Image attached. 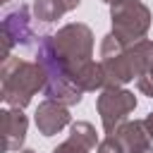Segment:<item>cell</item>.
<instances>
[{
  "label": "cell",
  "instance_id": "9",
  "mask_svg": "<svg viewBox=\"0 0 153 153\" xmlns=\"http://www.w3.org/2000/svg\"><path fill=\"white\" fill-rule=\"evenodd\" d=\"M33 122H36V127H38V131L43 136H55L57 131H62L65 127H69L72 115H69L67 105L45 98L43 103H38L36 115H33Z\"/></svg>",
  "mask_w": 153,
  "mask_h": 153
},
{
  "label": "cell",
  "instance_id": "4",
  "mask_svg": "<svg viewBox=\"0 0 153 153\" xmlns=\"http://www.w3.org/2000/svg\"><path fill=\"white\" fill-rule=\"evenodd\" d=\"M151 10L141 0H120L110 5V22H112V36L122 45H134L146 38L151 29Z\"/></svg>",
  "mask_w": 153,
  "mask_h": 153
},
{
  "label": "cell",
  "instance_id": "13",
  "mask_svg": "<svg viewBox=\"0 0 153 153\" xmlns=\"http://www.w3.org/2000/svg\"><path fill=\"white\" fill-rule=\"evenodd\" d=\"M69 139L79 141L86 148H98V143H100L98 141V134H96V127L91 122H74L69 127Z\"/></svg>",
  "mask_w": 153,
  "mask_h": 153
},
{
  "label": "cell",
  "instance_id": "1",
  "mask_svg": "<svg viewBox=\"0 0 153 153\" xmlns=\"http://www.w3.org/2000/svg\"><path fill=\"white\" fill-rule=\"evenodd\" d=\"M50 36H53V45H55L62 65L67 67L74 84L84 93L96 91V88H105L103 67H100V62L93 60V31L86 24L72 22Z\"/></svg>",
  "mask_w": 153,
  "mask_h": 153
},
{
  "label": "cell",
  "instance_id": "14",
  "mask_svg": "<svg viewBox=\"0 0 153 153\" xmlns=\"http://www.w3.org/2000/svg\"><path fill=\"white\" fill-rule=\"evenodd\" d=\"M96 153H127V151H124V146L120 143V139H117L115 134H110V136H105V139L98 143Z\"/></svg>",
  "mask_w": 153,
  "mask_h": 153
},
{
  "label": "cell",
  "instance_id": "10",
  "mask_svg": "<svg viewBox=\"0 0 153 153\" xmlns=\"http://www.w3.org/2000/svg\"><path fill=\"white\" fill-rule=\"evenodd\" d=\"M29 120L19 108H7L0 112V136H2V151H19L26 139Z\"/></svg>",
  "mask_w": 153,
  "mask_h": 153
},
{
  "label": "cell",
  "instance_id": "18",
  "mask_svg": "<svg viewBox=\"0 0 153 153\" xmlns=\"http://www.w3.org/2000/svg\"><path fill=\"white\" fill-rule=\"evenodd\" d=\"M134 153H153V146H143V148H139V151H134Z\"/></svg>",
  "mask_w": 153,
  "mask_h": 153
},
{
  "label": "cell",
  "instance_id": "17",
  "mask_svg": "<svg viewBox=\"0 0 153 153\" xmlns=\"http://www.w3.org/2000/svg\"><path fill=\"white\" fill-rule=\"evenodd\" d=\"M79 2H81V0H65V5H67V10H69V12H72V10H76V7H79Z\"/></svg>",
  "mask_w": 153,
  "mask_h": 153
},
{
  "label": "cell",
  "instance_id": "11",
  "mask_svg": "<svg viewBox=\"0 0 153 153\" xmlns=\"http://www.w3.org/2000/svg\"><path fill=\"white\" fill-rule=\"evenodd\" d=\"M115 136L120 139V143L124 146L127 153H134V151H139L143 146H151V134H148L143 120H127L115 131Z\"/></svg>",
  "mask_w": 153,
  "mask_h": 153
},
{
  "label": "cell",
  "instance_id": "7",
  "mask_svg": "<svg viewBox=\"0 0 153 153\" xmlns=\"http://www.w3.org/2000/svg\"><path fill=\"white\" fill-rule=\"evenodd\" d=\"M136 103H139L136 96L127 88H103L96 100V110L100 115L103 131L108 136L115 134L127 122V117L136 110Z\"/></svg>",
  "mask_w": 153,
  "mask_h": 153
},
{
  "label": "cell",
  "instance_id": "6",
  "mask_svg": "<svg viewBox=\"0 0 153 153\" xmlns=\"http://www.w3.org/2000/svg\"><path fill=\"white\" fill-rule=\"evenodd\" d=\"M100 67L105 76V88H122L134 79V67L129 57V45H122L112 33L100 41Z\"/></svg>",
  "mask_w": 153,
  "mask_h": 153
},
{
  "label": "cell",
  "instance_id": "8",
  "mask_svg": "<svg viewBox=\"0 0 153 153\" xmlns=\"http://www.w3.org/2000/svg\"><path fill=\"white\" fill-rule=\"evenodd\" d=\"M129 57L134 67L136 86L143 96L153 98V41L143 38L134 45H129Z\"/></svg>",
  "mask_w": 153,
  "mask_h": 153
},
{
  "label": "cell",
  "instance_id": "15",
  "mask_svg": "<svg viewBox=\"0 0 153 153\" xmlns=\"http://www.w3.org/2000/svg\"><path fill=\"white\" fill-rule=\"evenodd\" d=\"M53 153H91V148L81 146V143H79V141H74V139H67V141L57 143V146L53 148Z\"/></svg>",
  "mask_w": 153,
  "mask_h": 153
},
{
  "label": "cell",
  "instance_id": "16",
  "mask_svg": "<svg viewBox=\"0 0 153 153\" xmlns=\"http://www.w3.org/2000/svg\"><path fill=\"white\" fill-rule=\"evenodd\" d=\"M143 124H146V129H148V134H151V139H153V112H148V115H146Z\"/></svg>",
  "mask_w": 153,
  "mask_h": 153
},
{
  "label": "cell",
  "instance_id": "21",
  "mask_svg": "<svg viewBox=\"0 0 153 153\" xmlns=\"http://www.w3.org/2000/svg\"><path fill=\"white\" fill-rule=\"evenodd\" d=\"M0 2H2V5H7V2H10V0H0Z\"/></svg>",
  "mask_w": 153,
  "mask_h": 153
},
{
  "label": "cell",
  "instance_id": "3",
  "mask_svg": "<svg viewBox=\"0 0 153 153\" xmlns=\"http://www.w3.org/2000/svg\"><path fill=\"white\" fill-rule=\"evenodd\" d=\"M2 100L10 108H26L31 98L45 88V74L38 62H29L22 57H7L2 62Z\"/></svg>",
  "mask_w": 153,
  "mask_h": 153
},
{
  "label": "cell",
  "instance_id": "19",
  "mask_svg": "<svg viewBox=\"0 0 153 153\" xmlns=\"http://www.w3.org/2000/svg\"><path fill=\"white\" fill-rule=\"evenodd\" d=\"M103 2H108V5H115V2H120V0H103Z\"/></svg>",
  "mask_w": 153,
  "mask_h": 153
},
{
  "label": "cell",
  "instance_id": "2",
  "mask_svg": "<svg viewBox=\"0 0 153 153\" xmlns=\"http://www.w3.org/2000/svg\"><path fill=\"white\" fill-rule=\"evenodd\" d=\"M36 62L41 65V69L45 74V88H43L45 98L57 100V103H62L67 108L81 103L84 91L74 84L72 74L62 65V60H60V55H57V50L53 45V36L50 33L41 36V41L36 45Z\"/></svg>",
  "mask_w": 153,
  "mask_h": 153
},
{
  "label": "cell",
  "instance_id": "20",
  "mask_svg": "<svg viewBox=\"0 0 153 153\" xmlns=\"http://www.w3.org/2000/svg\"><path fill=\"white\" fill-rule=\"evenodd\" d=\"M19 153H36V151H31V148H24V151H19Z\"/></svg>",
  "mask_w": 153,
  "mask_h": 153
},
{
  "label": "cell",
  "instance_id": "12",
  "mask_svg": "<svg viewBox=\"0 0 153 153\" xmlns=\"http://www.w3.org/2000/svg\"><path fill=\"white\" fill-rule=\"evenodd\" d=\"M31 12H33V19H38L43 24H53L69 10H67L65 0H33Z\"/></svg>",
  "mask_w": 153,
  "mask_h": 153
},
{
  "label": "cell",
  "instance_id": "5",
  "mask_svg": "<svg viewBox=\"0 0 153 153\" xmlns=\"http://www.w3.org/2000/svg\"><path fill=\"white\" fill-rule=\"evenodd\" d=\"M31 7L19 2L17 7H10L5 14H2V62L7 57H12V48L14 45H24V48H31V45H38L41 36L33 31V24H31Z\"/></svg>",
  "mask_w": 153,
  "mask_h": 153
}]
</instances>
